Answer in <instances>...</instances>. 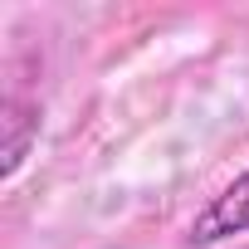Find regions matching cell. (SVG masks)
Masks as SVG:
<instances>
[{
  "label": "cell",
  "mask_w": 249,
  "mask_h": 249,
  "mask_svg": "<svg viewBox=\"0 0 249 249\" xmlns=\"http://www.w3.org/2000/svg\"><path fill=\"white\" fill-rule=\"evenodd\" d=\"M5 127H10V137H5V176H15V171L25 166L30 147H35V132H39V112H35L30 103L10 98V103H5Z\"/></svg>",
  "instance_id": "obj_2"
},
{
  "label": "cell",
  "mask_w": 249,
  "mask_h": 249,
  "mask_svg": "<svg viewBox=\"0 0 249 249\" xmlns=\"http://www.w3.org/2000/svg\"><path fill=\"white\" fill-rule=\"evenodd\" d=\"M249 230V171L234 176L220 196H210V205L191 220L186 239L191 244H215V239H230V234H244Z\"/></svg>",
  "instance_id": "obj_1"
}]
</instances>
